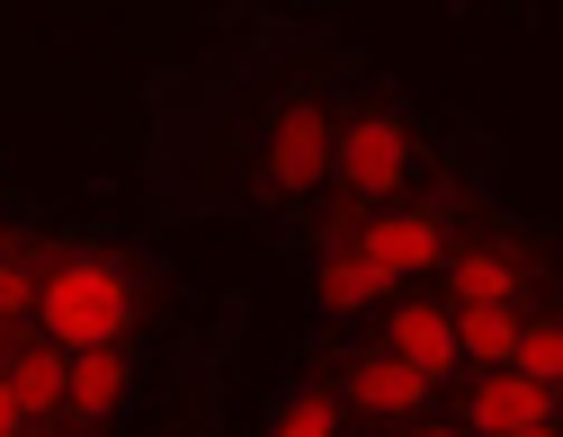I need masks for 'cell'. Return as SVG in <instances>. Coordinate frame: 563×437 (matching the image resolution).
Here are the masks:
<instances>
[{
	"instance_id": "6da1fadb",
	"label": "cell",
	"mask_w": 563,
	"mask_h": 437,
	"mask_svg": "<svg viewBox=\"0 0 563 437\" xmlns=\"http://www.w3.org/2000/svg\"><path fill=\"white\" fill-rule=\"evenodd\" d=\"M367 54L313 19H242L216 45L162 63L144 81V197L162 224H242L287 233L322 205L349 99Z\"/></svg>"
},
{
	"instance_id": "7a4b0ae2",
	"label": "cell",
	"mask_w": 563,
	"mask_h": 437,
	"mask_svg": "<svg viewBox=\"0 0 563 437\" xmlns=\"http://www.w3.org/2000/svg\"><path fill=\"white\" fill-rule=\"evenodd\" d=\"M483 125L430 90L411 81H385V71H367L358 99H349V125H340V153H331V188L313 214H296L287 233H277V250H287V268H305L313 250L349 242L358 224H376V214H394L402 197H420Z\"/></svg>"
},
{
	"instance_id": "3957f363",
	"label": "cell",
	"mask_w": 563,
	"mask_h": 437,
	"mask_svg": "<svg viewBox=\"0 0 563 437\" xmlns=\"http://www.w3.org/2000/svg\"><path fill=\"white\" fill-rule=\"evenodd\" d=\"M162 242L144 233H108V224H73V242L45 268V304H36V339H54L63 357L81 348H117V339H153V295H162Z\"/></svg>"
},
{
	"instance_id": "277c9868",
	"label": "cell",
	"mask_w": 563,
	"mask_h": 437,
	"mask_svg": "<svg viewBox=\"0 0 563 437\" xmlns=\"http://www.w3.org/2000/svg\"><path fill=\"white\" fill-rule=\"evenodd\" d=\"M501 197V143L492 134H474L465 153L420 188V197H402L394 214H376V224H358L349 242H331V250H349L367 277H376V295H411V285H439V268L456 259V242L474 233V214ZM322 259V250H313Z\"/></svg>"
},
{
	"instance_id": "5b68a950",
	"label": "cell",
	"mask_w": 563,
	"mask_h": 437,
	"mask_svg": "<svg viewBox=\"0 0 563 437\" xmlns=\"http://www.w3.org/2000/svg\"><path fill=\"white\" fill-rule=\"evenodd\" d=\"M439 295L456 313H537L563 295V233L554 224H528V214H510L501 197H492L474 214V233L456 242V259L439 268Z\"/></svg>"
},
{
	"instance_id": "8992f818",
	"label": "cell",
	"mask_w": 563,
	"mask_h": 437,
	"mask_svg": "<svg viewBox=\"0 0 563 437\" xmlns=\"http://www.w3.org/2000/svg\"><path fill=\"white\" fill-rule=\"evenodd\" d=\"M296 367H305V376H322V384L340 393V411H349V428H358V437L402 428V419H420V411H448V402L420 384L402 357H385L367 330H305Z\"/></svg>"
},
{
	"instance_id": "52a82bcc",
	"label": "cell",
	"mask_w": 563,
	"mask_h": 437,
	"mask_svg": "<svg viewBox=\"0 0 563 437\" xmlns=\"http://www.w3.org/2000/svg\"><path fill=\"white\" fill-rule=\"evenodd\" d=\"M162 384V357L153 339H117V348H81L73 357V384H63V437H117L144 419Z\"/></svg>"
},
{
	"instance_id": "ba28073f",
	"label": "cell",
	"mask_w": 563,
	"mask_h": 437,
	"mask_svg": "<svg viewBox=\"0 0 563 437\" xmlns=\"http://www.w3.org/2000/svg\"><path fill=\"white\" fill-rule=\"evenodd\" d=\"M367 339L385 348V357H402V367L430 384L439 402L465 384V348H456V304L439 295V285H411V295H394L376 322H367Z\"/></svg>"
},
{
	"instance_id": "9c48e42d",
	"label": "cell",
	"mask_w": 563,
	"mask_h": 437,
	"mask_svg": "<svg viewBox=\"0 0 563 437\" xmlns=\"http://www.w3.org/2000/svg\"><path fill=\"white\" fill-rule=\"evenodd\" d=\"M63 242H73V224H63L54 205L10 197V214H0V339H27V330H36L45 268H54Z\"/></svg>"
},
{
	"instance_id": "30bf717a",
	"label": "cell",
	"mask_w": 563,
	"mask_h": 437,
	"mask_svg": "<svg viewBox=\"0 0 563 437\" xmlns=\"http://www.w3.org/2000/svg\"><path fill=\"white\" fill-rule=\"evenodd\" d=\"M448 411H456L465 437H519V428H554L563 419V393L537 384V376H519V367H501V376H465L448 393Z\"/></svg>"
},
{
	"instance_id": "8fae6325",
	"label": "cell",
	"mask_w": 563,
	"mask_h": 437,
	"mask_svg": "<svg viewBox=\"0 0 563 437\" xmlns=\"http://www.w3.org/2000/svg\"><path fill=\"white\" fill-rule=\"evenodd\" d=\"M63 384H73V357H63L54 339H10V348H0V402H10L36 437H54L63 428Z\"/></svg>"
},
{
	"instance_id": "7c38bea8",
	"label": "cell",
	"mask_w": 563,
	"mask_h": 437,
	"mask_svg": "<svg viewBox=\"0 0 563 437\" xmlns=\"http://www.w3.org/2000/svg\"><path fill=\"white\" fill-rule=\"evenodd\" d=\"M251 437H358V428H349V411H340V393H331L322 376L287 367V376L268 384V402H260Z\"/></svg>"
},
{
	"instance_id": "4fadbf2b",
	"label": "cell",
	"mask_w": 563,
	"mask_h": 437,
	"mask_svg": "<svg viewBox=\"0 0 563 437\" xmlns=\"http://www.w3.org/2000/svg\"><path fill=\"white\" fill-rule=\"evenodd\" d=\"M519 376H537V384H554L563 393V295L554 304H537L528 313V330H519V357H510Z\"/></svg>"
},
{
	"instance_id": "5bb4252c",
	"label": "cell",
	"mask_w": 563,
	"mask_h": 437,
	"mask_svg": "<svg viewBox=\"0 0 563 437\" xmlns=\"http://www.w3.org/2000/svg\"><path fill=\"white\" fill-rule=\"evenodd\" d=\"M376 437H465V428H456V411H420V419H402V428H376Z\"/></svg>"
},
{
	"instance_id": "9a60e30c",
	"label": "cell",
	"mask_w": 563,
	"mask_h": 437,
	"mask_svg": "<svg viewBox=\"0 0 563 437\" xmlns=\"http://www.w3.org/2000/svg\"><path fill=\"white\" fill-rule=\"evenodd\" d=\"M0 437H36V428H27V419H19L10 402H0Z\"/></svg>"
},
{
	"instance_id": "2e32d148",
	"label": "cell",
	"mask_w": 563,
	"mask_h": 437,
	"mask_svg": "<svg viewBox=\"0 0 563 437\" xmlns=\"http://www.w3.org/2000/svg\"><path fill=\"white\" fill-rule=\"evenodd\" d=\"M519 437H563V419H554V428H519Z\"/></svg>"
},
{
	"instance_id": "e0dca14e",
	"label": "cell",
	"mask_w": 563,
	"mask_h": 437,
	"mask_svg": "<svg viewBox=\"0 0 563 437\" xmlns=\"http://www.w3.org/2000/svg\"><path fill=\"white\" fill-rule=\"evenodd\" d=\"M10 197H19V188H10V179H0V214H10Z\"/></svg>"
},
{
	"instance_id": "ac0fdd59",
	"label": "cell",
	"mask_w": 563,
	"mask_h": 437,
	"mask_svg": "<svg viewBox=\"0 0 563 437\" xmlns=\"http://www.w3.org/2000/svg\"><path fill=\"white\" fill-rule=\"evenodd\" d=\"M0 348H10V339H0Z\"/></svg>"
}]
</instances>
